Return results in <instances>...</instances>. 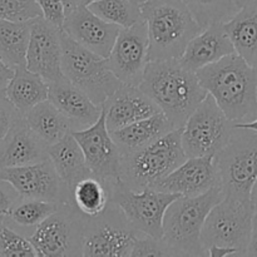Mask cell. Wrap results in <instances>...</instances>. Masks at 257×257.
Returning <instances> with one entry per match:
<instances>
[{"label": "cell", "mask_w": 257, "mask_h": 257, "mask_svg": "<svg viewBox=\"0 0 257 257\" xmlns=\"http://www.w3.org/2000/svg\"><path fill=\"white\" fill-rule=\"evenodd\" d=\"M236 53L223 23H215L202 29L190 40L178 62L192 72L202 69L222 58Z\"/></svg>", "instance_id": "cell-20"}, {"label": "cell", "mask_w": 257, "mask_h": 257, "mask_svg": "<svg viewBox=\"0 0 257 257\" xmlns=\"http://www.w3.org/2000/svg\"><path fill=\"white\" fill-rule=\"evenodd\" d=\"M24 118L30 130L47 146L59 142L74 131L72 122L49 99L32 108Z\"/></svg>", "instance_id": "cell-26"}, {"label": "cell", "mask_w": 257, "mask_h": 257, "mask_svg": "<svg viewBox=\"0 0 257 257\" xmlns=\"http://www.w3.org/2000/svg\"><path fill=\"white\" fill-rule=\"evenodd\" d=\"M15 69L8 65L4 60L0 58V92L5 90L12 78L14 77Z\"/></svg>", "instance_id": "cell-39"}, {"label": "cell", "mask_w": 257, "mask_h": 257, "mask_svg": "<svg viewBox=\"0 0 257 257\" xmlns=\"http://www.w3.org/2000/svg\"><path fill=\"white\" fill-rule=\"evenodd\" d=\"M131 256H173L172 251L170 250L163 240L153 238L151 236L143 235L142 237H138L133 243L132 252Z\"/></svg>", "instance_id": "cell-35"}, {"label": "cell", "mask_w": 257, "mask_h": 257, "mask_svg": "<svg viewBox=\"0 0 257 257\" xmlns=\"http://www.w3.org/2000/svg\"><path fill=\"white\" fill-rule=\"evenodd\" d=\"M217 186H220V177L215 157L208 156L188 157L152 188L161 192L192 197L202 195Z\"/></svg>", "instance_id": "cell-17"}, {"label": "cell", "mask_w": 257, "mask_h": 257, "mask_svg": "<svg viewBox=\"0 0 257 257\" xmlns=\"http://www.w3.org/2000/svg\"><path fill=\"white\" fill-rule=\"evenodd\" d=\"M19 193L10 183L0 180V221H7L13 207L20 200Z\"/></svg>", "instance_id": "cell-38"}, {"label": "cell", "mask_w": 257, "mask_h": 257, "mask_svg": "<svg viewBox=\"0 0 257 257\" xmlns=\"http://www.w3.org/2000/svg\"><path fill=\"white\" fill-rule=\"evenodd\" d=\"M49 158L48 146L20 118L0 143V170L32 165Z\"/></svg>", "instance_id": "cell-22"}, {"label": "cell", "mask_w": 257, "mask_h": 257, "mask_svg": "<svg viewBox=\"0 0 257 257\" xmlns=\"http://www.w3.org/2000/svg\"><path fill=\"white\" fill-rule=\"evenodd\" d=\"M32 20L9 22L0 20V58L12 68L27 64Z\"/></svg>", "instance_id": "cell-28"}, {"label": "cell", "mask_w": 257, "mask_h": 257, "mask_svg": "<svg viewBox=\"0 0 257 257\" xmlns=\"http://www.w3.org/2000/svg\"><path fill=\"white\" fill-rule=\"evenodd\" d=\"M62 29L48 22L44 17L32 20L25 67L42 75L47 82L62 79Z\"/></svg>", "instance_id": "cell-16"}, {"label": "cell", "mask_w": 257, "mask_h": 257, "mask_svg": "<svg viewBox=\"0 0 257 257\" xmlns=\"http://www.w3.org/2000/svg\"><path fill=\"white\" fill-rule=\"evenodd\" d=\"M142 18L147 23L150 62L178 59L203 29L182 0L145 3Z\"/></svg>", "instance_id": "cell-3"}, {"label": "cell", "mask_w": 257, "mask_h": 257, "mask_svg": "<svg viewBox=\"0 0 257 257\" xmlns=\"http://www.w3.org/2000/svg\"><path fill=\"white\" fill-rule=\"evenodd\" d=\"M233 127L235 128H245V130H251L253 132L257 133V117L255 119L250 120V122H238L233 123Z\"/></svg>", "instance_id": "cell-42"}, {"label": "cell", "mask_w": 257, "mask_h": 257, "mask_svg": "<svg viewBox=\"0 0 257 257\" xmlns=\"http://www.w3.org/2000/svg\"><path fill=\"white\" fill-rule=\"evenodd\" d=\"M247 256H256L257 257V205L255 208V215L252 220V231H251V240L248 245Z\"/></svg>", "instance_id": "cell-41"}, {"label": "cell", "mask_w": 257, "mask_h": 257, "mask_svg": "<svg viewBox=\"0 0 257 257\" xmlns=\"http://www.w3.org/2000/svg\"><path fill=\"white\" fill-rule=\"evenodd\" d=\"M0 256L37 257L38 253L29 238L10 228L5 221H0Z\"/></svg>", "instance_id": "cell-33"}, {"label": "cell", "mask_w": 257, "mask_h": 257, "mask_svg": "<svg viewBox=\"0 0 257 257\" xmlns=\"http://www.w3.org/2000/svg\"><path fill=\"white\" fill-rule=\"evenodd\" d=\"M60 39L63 75L82 89L95 104L103 105L123 85L110 70L107 58L84 48L63 30Z\"/></svg>", "instance_id": "cell-6"}, {"label": "cell", "mask_w": 257, "mask_h": 257, "mask_svg": "<svg viewBox=\"0 0 257 257\" xmlns=\"http://www.w3.org/2000/svg\"><path fill=\"white\" fill-rule=\"evenodd\" d=\"M172 130H175V127L171 120L161 112L113 131L110 135L123 155L150 145Z\"/></svg>", "instance_id": "cell-25"}, {"label": "cell", "mask_w": 257, "mask_h": 257, "mask_svg": "<svg viewBox=\"0 0 257 257\" xmlns=\"http://www.w3.org/2000/svg\"><path fill=\"white\" fill-rule=\"evenodd\" d=\"M225 198L220 186L198 196H180L165 213L163 237L173 256H206L201 233L208 213Z\"/></svg>", "instance_id": "cell-4"}, {"label": "cell", "mask_w": 257, "mask_h": 257, "mask_svg": "<svg viewBox=\"0 0 257 257\" xmlns=\"http://www.w3.org/2000/svg\"><path fill=\"white\" fill-rule=\"evenodd\" d=\"M24 115L12 104L5 95L4 90L0 92V143L5 140L12 128Z\"/></svg>", "instance_id": "cell-36"}, {"label": "cell", "mask_w": 257, "mask_h": 257, "mask_svg": "<svg viewBox=\"0 0 257 257\" xmlns=\"http://www.w3.org/2000/svg\"><path fill=\"white\" fill-rule=\"evenodd\" d=\"M236 53L247 63L257 65V8L243 7L223 23Z\"/></svg>", "instance_id": "cell-27"}, {"label": "cell", "mask_w": 257, "mask_h": 257, "mask_svg": "<svg viewBox=\"0 0 257 257\" xmlns=\"http://www.w3.org/2000/svg\"><path fill=\"white\" fill-rule=\"evenodd\" d=\"M206 256L212 257H223V256H237L235 248L225 247V246H217L213 245L206 250Z\"/></svg>", "instance_id": "cell-40"}, {"label": "cell", "mask_w": 257, "mask_h": 257, "mask_svg": "<svg viewBox=\"0 0 257 257\" xmlns=\"http://www.w3.org/2000/svg\"><path fill=\"white\" fill-rule=\"evenodd\" d=\"M251 198H252L253 203H255V205H257V181H256L255 186H253L252 193H251Z\"/></svg>", "instance_id": "cell-45"}, {"label": "cell", "mask_w": 257, "mask_h": 257, "mask_svg": "<svg viewBox=\"0 0 257 257\" xmlns=\"http://www.w3.org/2000/svg\"><path fill=\"white\" fill-rule=\"evenodd\" d=\"M4 92L12 104L25 115L37 104L48 100L49 82H47L42 75L30 72L24 65L15 68L14 77Z\"/></svg>", "instance_id": "cell-24"}, {"label": "cell", "mask_w": 257, "mask_h": 257, "mask_svg": "<svg viewBox=\"0 0 257 257\" xmlns=\"http://www.w3.org/2000/svg\"><path fill=\"white\" fill-rule=\"evenodd\" d=\"M48 99L72 122L74 131L90 127L99 119L103 105H98L65 77L49 83ZM73 131V132H74Z\"/></svg>", "instance_id": "cell-21"}, {"label": "cell", "mask_w": 257, "mask_h": 257, "mask_svg": "<svg viewBox=\"0 0 257 257\" xmlns=\"http://www.w3.org/2000/svg\"><path fill=\"white\" fill-rule=\"evenodd\" d=\"M231 122L210 94L200 103L182 127V146L188 157H215L230 141Z\"/></svg>", "instance_id": "cell-9"}, {"label": "cell", "mask_w": 257, "mask_h": 257, "mask_svg": "<svg viewBox=\"0 0 257 257\" xmlns=\"http://www.w3.org/2000/svg\"><path fill=\"white\" fill-rule=\"evenodd\" d=\"M48 156L59 177L72 193L78 182L93 176L82 147L73 133L67 135L54 145L48 146Z\"/></svg>", "instance_id": "cell-23"}, {"label": "cell", "mask_w": 257, "mask_h": 257, "mask_svg": "<svg viewBox=\"0 0 257 257\" xmlns=\"http://www.w3.org/2000/svg\"><path fill=\"white\" fill-rule=\"evenodd\" d=\"M132 2H135L136 4H138V5H141V7H142V5L145 4V3L147 2V0H132Z\"/></svg>", "instance_id": "cell-47"}, {"label": "cell", "mask_w": 257, "mask_h": 257, "mask_svg": "<svg viewBox=\"0 0 257 257\" xmlns=\"http://www.w3.org/2000/svg\"><path fill=\"white\" fill-rule=\"evenodd\" d=\"M73 202L87 217L99 216L110 203L109 187L103 181L90 176L75 185Z\"/></svg>", "instance_id": "cell-29"}, {"label": "cell", "mask_w": 257, "mask_h": 257, "mask_svg": "<svg viewBox=\"0 0 257 257\" xmlns=\"http://www.w3.org/2000/svg\"><path fill=\"white\" fill-rule=\"evenodd\" d=\"M138 233L122 211L110 202L99 216H85L83 256H131Z\"/></svg>", "instance_id": "cell-12"}, {"label": "cell", "mask_w": 257, "mask_h": 257, "mask_svg": "<svg viewBox=\"0 0 257 257\" xmlns=\"http://www.w3.org/2000/svg\"><path fill=\"white\" fill-rule=\"evenodd\" d=\"M88 8L103 20L122 29L142 19V7L132 0H98Z\"/></svg>", "instance_id": "cell-30"}, {"label": "cell", "mask_w": 257, "mask_h": 257, "mask_svg": "<svg viewBox=\"0 0 257 257\" xmlns=\"http://www.w3.org/2000/svg\"><path fill=\"white\" fill-rule=\"evenodd\" d=\"M62 3L64 5L65 15L72 12V10H74L75 8L79 7V5H83L82 0H62Z\"/></svg>", "instance_id": "cell-43"}, {"label": "cell", "mask_w": 257, "mask_h": 257, "mask_svg": "<svg viewBox=\"0 0 257 257\" xmlns=\"http://www.w3.org/2000/svg\"><path fill=\"white\" fill-rule=\"evenodd\" d=\"M200 83L233 123L257 117V68L237 53L197 70Z\"/></svg>", "instance_id": "cell-1"}, {"label": "cell", "mask_w": 257, "mask_h": 257, "mask_svg": "<svg viewBox=\"0 0 257 257\" xmlns=\"http://www.w3.org/2000/svg\"><path fill=\"white\" fill-rule=\"evenodd\" d=\"M72 133L82 147L92 175L108 187L119 181L122 153L107 127L104 108L94 124Z\"/></svg>", "instance_id": "cell-14"}, {"label": "cell", "mask_w": 257, "mask_h": 257, "mask_svg": "<svg viewBox=\"0 0 257 257\" xmlns=\"http://www.w3.org/2000/svg\"><path fill=\"white\" fill-rule=\"evenodd\" d=\"M120 29L95 15L85 5H79L65 15L62 30L87 49L108 58Z\"/></svg>", "instance_id": "cell-18"}, {"label": "cell", "mask_w": 257, "mask_h": 257, "mask_svg": "<svg viewBox=\"0 0 257 257\" xmlns=\"http://www.w3.org/2000/svg\"><path fill=\"white\" fill-rule=\"evenodd\" d=\"M238 9L243 7H255L257 8V0H233Z\"/></svg>", "instance_id": "cell-44"}, {"label": "cell", "mask_w": 257, "mask_h": 257, "mask_svg": "<svg viewBox=\"0 0 257 257\" xmlns=\"http://www.w3.org/2000/svg\"><path fill=\"white\" fill-rule=\"evenodd\" d=\"M0 180L7 181L22 198L55 203H72L73 193L55 171L52 161L0 170Z\"/></svg>", "instance_id": "cell-13"}, {"label": "cell", "mask_w": 257, "mask_h": 257, "mask_svg": "<svg viewBox=\"0 0 257 257\" xmlns=\"http://www.w3.org/2000/svg\"><path fill=\"white\" fill-rule=\"evenodd\" d=\"M148 48L147 23L143 18L132 27L120 29L107 60L113 74L123 84L140 87L150 62Z\"/></svg>", "instance_id": "cell-15"}, {"label": "cell", "mask_w": 257, "mask_h": 257, "mask_svg": "<svg viewBox=\"0 0 257 257\" xmlns=\"http://www.w3.org/2000/svg\"><path fill=\"white\" fill-rule=\"evenodd\" d=\"M60 203L20 198L13 207L9 220L23 228H35L58 210Z\"/></svg>", "instance_id": "cell-32"}, {"label": "cell", "mask_w": 257, "mask_h": 257, "mask_svg": "<svg viewBox=\"0 0 257 257\" xmlns=\"http://www.w3.org/2000/svg\"><path fill=\"white\" fill-rule=\"evenodd\" d=\"M42 14L53 25L63 29L65 19V10L62 0H37Z\"/></svg>", "instance_id": "cell-37"}, {"label": "cell", "mask_w": 257, "mask_h": 257, "mask_svg": "<svg viewBox=\"0 0 257 257\" xmlns=\"http://www.w3.org/2000/svg\"><path fill=\"white\" fill-rule=\"evenodd\" d=\"M85 215L74 202L60 203L54 213L34 228L29 240L38 256H83Z\"/></svg>", "instance_id": "cell-10"}, {"label": "cell", "mask_w": 257, "mask_h": 257, "mask_svg": "<svg viewBox=\"0 0 257 257\" xmlns=\"http://www.w3.org/2000/svg\"><path fill=\"white\" fill-rule=\"evenodd\" d=\"M109 191L110 202L122 211L135 230L142 235L162 240L165 213L168 206L180 196L155 188L136 191L120 180L113 183Z\"/></svg>", "instance_id": "cell-11"}, {"label": "cell", "mask_w": 257, "mask_h": 257, "mask_svg": "<svg viewBox=\"0 0 257 257\" xmlns=\"http://www.w3.org/2000/svg\"><path fill=\"white\" fill-rule=\"evenodd\" d=\"M256 205L251 200L225 197L208 213L201 241L203 250L210 246L235 248L237 256H247Z\"/></svg>", "instance_id": "cell-8"}, {"label": "cell", "mask_w": 257, "mask_h": 257, "mask_svg": "<svg viewBox=\"0 0 257 257\" xmlns=\"http://www.w3.org/2000/svg\"><path fill=\"white\" fill-rule=\"evenodd\" d=\"M95 2H98V0H82V4L85 5V7H89L90 4H93Z\"/></svg>", "instance_id": "cell-46"}, {"label": "cell", "mask_w": 257, "mask_h": 257, "mask_svg": "<svg viewBox=\"0 0 257 257\" xmlns=\"http://www.w3.org/2000/svg\"><path fill=\"white\" fill-rule=\"evenodd\" d=\"M157 2H170V0H147L146 3H157Z\"/></svg>", "instance_id": "cell-48"}, {"label": "cell", "mask_w": 257, "mask_h": 257, "mask_svg": "<svg viewBox=\"0 0 257 257\" xmlns=\"http://www.w3.org/2000/svg\"><path fill=\"white\" fill-rule=\"evenodd\" d=\"M256 68H257V65H256Z\"/></svg>", "instance_id": "cell-49"}, {"label": "cell", "mask_w": 257, "mask_h": 257, "mask_svg": "<svg viewBox=\"0 0 257 257\" xmlns=\"http://www.w3.org/2000/svg\"><path fill=\"white\" fill-rule=\"evenodd\" d=\"M186 160L182 128H175L145 147L123 153L119 180L136 191L152 188Z\"/></svg>", "instance_id": "cell-5"}, {"label": "cell", "mask_w": 257, "mask_h": 257, "mask_svg": "<svg viewBox=\"0 0 257 257\" xmlns=\"http://www.w3.org/2000/svg\"><path fill=\"white\" fill-rule=\"evenodd\" d=\"M198 24L205 29L215 23H226L238 12L233 0H182Z\"/></svg>", "instance_id": "cell-31"}, {"label": "cell", "mask_w": 257, "mask_h": 257, "mask_svg": "<svg viewBox=\"0 0 257 257\" xmlns=\"http://www.w3.org/2000/svg\"><path fill=\"white\" fill-rule=\"evenodd\" d=\"M140 88L175 128H182L207 95L197 73L183 67L178 59L148 62Z\"/></svg>", "instance_id": "cell-2"}, {"label": "cell", "mask_w": 257, "mask_h": 257, "mask_svg": "<svg viewBox=\"0 0 257 257\" xmlns=\"http://www.w3.org/2000/svg\"><path fill=\"white\" fill-rule=\"evenodd\" d=\"M215 161L225 197L251 200L257 181V133L233 127L230 141Z\"/></svg>", "instance_id": "cell-7"}, {"label": "cell", "mask_w": 257, "mask_h": 257, "mask_svg": "<svg viewBox=\"0 0 257 257\" xmlns=\"http://www.w3.org/2000/svg\"><path fill=\"white\" fill-rule=\"evenodd\" d=\"M110 132L161 113V108L136 85L123 84L103 104Z\"/></svg>", "instance_id": "cell-19"}, {"label": "cell", "mask_w": 257, "mask_h": 257, "mask_svg": "<svg viewBox=\"0 0 257 257\" xmlns=\"http://www.w3.org/2000/svg\"><path fill=\"white\" fill-rule=\"evenodd\" d=\"M43 17L37 0H0V20L28 22Z\"/></svg>", "instance_id": "cell-34"}]
</instances>
